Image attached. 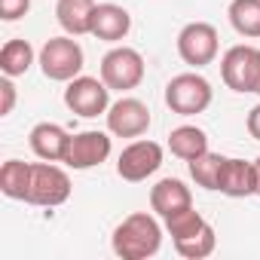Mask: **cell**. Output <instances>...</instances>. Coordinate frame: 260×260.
<instances>
[{
	"label": "cell",
	"mask_w": 260,
	"mask_h": 260,
	"mask_svg": "<svg viewBox=\"0 0 260 260\" xmlns=\"http://www.w3.org/2000/svg\"><path fill=\"white\" fill-rule=\"evenodd\" d=\"M110 248L122 260H147V257L159 254V248H162V226H159L156 214L135 211V214L122 217L116 223L113 236H110Z\"/></svg>",
	"instance_id": "cell-1"
},
{
	"label": "cell",
	"mask_w": 260,
	"mask_h": 260,
	"mask_svg": "<svg viewBox=\"0 0 260 260\" xmlns=\"http://www.w3.org/2000/svg\"><path fill=\"white\" fill-rule=\"evenodd\" d=\"M83 61H86L83 46H80L77 37H71V34H64V37H49V40L40 46V52H37L40 71H43V77L52 80V83H71L74 77H80V74H83Z\"/></svg>",
	"instance_id": "cell-2"
},
{
	"label": "cell",
	"mask_w": 260,
	"mask_h": 260,
	"mask_svg": "<svg viewBox=\"0 0 260 260\" xmlns=\"http://www.w3.org/2000/svg\"><path fill=\"white\" fill-rule=\"evenodd\" d=\"M211 98H214V89L211 83L199 74V71H187V74H178L169 80L166 86V107L178 116H196V113H205L211 107Z\"/></svg>",
	"instance_id": "cell-3"
},
{
	"label": "cell",
	"mask_w": 260,
	"mask_h": 260,
	"mask_svg": "<svg viewBox=\"0 0 260 260\" xmlns=\"http://www.w3.org/2000/svg\"><path fill=\"white\" fill-rule=\"evenodd\" d=\"M71 199V175L58 162H31V184H28V205L37 208H58Z\"/></svg>",
	"instance_id": "cell-4"
},
{
	"label": "cell",
	"mask_w": 260,
	"mask_h": 260,
	"mask_svg": "<svg viewBox=\"0 0 260 260\" xmlns=\"http://www.w3.org/2000/svg\"><path fill=\"white\" fill-rule=\"evenodd\" d=\"M144 55L132 46H113L104 58H101V80L110 86V92H132L141 86L144 80Z\"/></svg>",
	"instance_id": "cell-5"
},
{
	"label": "cell",
	"mask_w": 260,
	"mask_h": 260,
	"mask_svg": "<svg viewBox=\"0 0 260 260\" xmlns=\"http://www.w3.org/2000/svg\"><path fill=\"white\" fill-rule=\"evenodd\" d=\"M220 52V37L217 28L208 22H190L178 31V55L184 64H190L193 71L208 68Z\"/></svg>",
	"instance_id": "cell-6"
},
{
	"label": "cell",
	"mask_w": 260,
	"mask_h": 260,
	"mask_svg": "<svg viewBox=\"0 0 260 260\" xmlns=\"http://www.w3.org/2000/svg\"><path fill=\"white\" fill-rule=\"evenodd\" d=\"M64 104L71 113L83 116V119H92V116H101L107 113L110 107V86L101 80V77H74L68 86H64Z\"/></svg>",
	"instance_id": "cell-7"
},
{
	"label": "cell",
	"mask_w": 260,
	"mask_h": 260,
	"mask_svg": "<svg viewBox=\"0 0 260 260\" xmlns=\"http://www.w3.org/2000/svg\"><path fill=\"white\" fill-rule=\"evenodd\" d=\"M257 68H260V49H254L248 43H236L220 58V80L226 89L245 95V92H254Z\"/></svg>",
	"instance_id": "cell-8"
},
{
	"label": "cell",
	"mask_w": 260,
	"mask_h": 260,
	"mask_svg": "<svg viewBox=\"0 0 260 260\" xmlns=\"http://www.w3.org/2000/svg\"><path fill=\"white\" fill-rule=\"evenodd\" d=\"M159 166H162V144L135 138L128 147H122V153L116 159V175L128 184H141L150 175H156Z\"/></svg>",
	"instance_id": "cell-9"
},
{
	"label": "cell",
	"mask_w": 260,
	"mask_h": 260,
	"mask_svg": "<svg viewBox=\"0 0 260 260\" xmlns=\"http://www.w3.org/2000/svg\"><path fill=\"white\" fill-rule=\"evenodd\" d=\"M104 116H107V132L116 138H141V135H147V128L153 122L150 107L132 95H122L119 101H113Z\"/></svg>",
	"instance_id": "cell-10"
},
{
	"label": "cell",
	"mask_w": 260,
	"mask_h": 260,
	"mask_svg": "<svg viewBox=\"0 0 260 260\" xmlns=\"http://www.w3.org/2000/svg\"><path fill=\"white\" fill-rule=\"evenodd\" d=\"M110 150H113L110 132L86 128V132L71 135V147H68L64 166H68V169H74V172H89V169H95V166L107 162V159H110Z\"/></svg>",
	"instance_id": "cell-11"
},
{
	"label": "cell",
	"mask_w": 260,
	"mask_h": 260,
	"mask_svg": "<svg viewBox=\"0 0 260 260\" xmlns=\"http://www.w3.org/2000/svg\"><path fill=\"white\" fill-rule=\"evenodd\" d=\"M257 190H260L257 162L226 156V162H223V169H220L217 193H223V196H230V199H248V196H257Z\"/></svg>",
	"instance_id": "cell-12"
},
{
	"label": "cell",
	"mask_w": 260,
	"mask_h": 260,
	"mask_svg": "<svg viewBox=\"0 0 260 260\" xmlns=\"http://www.w3.org/2000/svg\"><path fill=\"white\" fill-rule=\"evenodd\" d=\"M132 31V16L119 4H98L92 13V28L89 34L101 43H119Z\"/></svg>",
	"instance_id": "cell-13"
},
{
	"label": "cell",
	"mask_w": 260,
	"mask_h": 260,
	"mask_svg": "<svg viewBox=\"0 0 260 260\" xmlns=\"http://www.w3.org/2000/svg\"><path fill=\"white\" fill-rule=\"evenodd\" d=\"M190 205H193V193L181 178H162V181H156L150 187V208L162 220L184 211V208H190Z\"/></svg>",
	"instance_id": "cell-14"
},
{
	"label": "cell",
	"mask_w": 260,
	"mask_h": 260,
	"mask_svg": "<svg viewBox=\"0 0 260 260\" xmlns=\"http://www.w3.org/2000/svg\"><path fill=\"white\" fill-rule=\"evenodd\" d=\"M28 144L34 150L37 159H46V162H64L68 156V147H71V135L58 122H37L28 135Z\"/></svg>",
	"instance_id": "cell-15"
},
{
	"label": "cell",
	"mask_w": 260,
	"mask_h": 260,
	"mask_svg": "<svg viewBox=\"0 0 260 260\" xmlns=\"http://www.w3.org/2000/svg\"><path fill=\"white\" fill-rule=\"evenodd\" d=\"M95 0H58L55 4V19L64 34L83 37L92 28V13H95Z\"/></svg>",
	"instance_id": "cell-16"
},
{
	"label": "cell",
	"mask_w": 260,
	"mask_h": 260,
	"mask_svg": "<svg viewBox=\"0 0 260 260\" xmlns=\"http://www.w3.org/2000/svg\"><path fill=\"white\" fill-rule=\"evenodd\" d=\"M169 150H172V156L190 162L208 150V135L199 125H178L169 132Z\"/></svg>",
	"instance_id": "cell-17"
},
{
	"label": "cell",
	"mask_w": 260,
	"mask_h": 260,
	"mask_svg": "<svg viewBox=\"0 0 260 260\" xmlns=\"http://www.w3.org/2000/svg\"><path fill=\"white\" fill-rule=\"evenodd\" d=\"M37 61V52L28 40L16 37V40H7L4 49H0V71H4V77H25L31 71V64Z\"/></svg>",
	"instance_id": "cell-18"
},
{
	"label": "cell",
	"mask_w": 260,
	"mask_h": 260,
	"mask_svg": "<svg viewBox=\"0 0 260 260\" xmlns=\"http://www.w3.org/2000/svg\"><path fill=\"white\" fill-rule=\"evenodd\" d=\"M226 19L239 37L257 40L260 37V0H230Z\"/></svg>",
	"instance_id": "cell-19"
},
{
	"label": "cell",
	"mask_w": 260,
	"mask_h": 260,
	"mask_svg": "<svg viewBox=\"0 0 260 260\" xmlns=\"http://www.w3.org/2000/svg\"><path fill=\"white\" fill-rule=\"evenodd\" d=\"M28 184H31V162L22 159H7L0 166V193L7 199L25 202L28 196Z\"/></svg>",
	"instance_id": "cell-20"
},
{
	"label": "cell",
	"mask_w": 260,
	"mask_h": 260,
	"mask_svg": "<svg viewBox=\"0 0 260 260\" xmlns=\"http://www.w3.org/2000/svg\"><path fill=\"white\" fill-rule=\"evenodd\" d=\"M223 162H226V156L211 153V150H205L202 156L190 159L187 166H190V178H193V184L202 187V190H217V181H220V169H223Z\"/></svg>",
	"instance_id": "cell-21"
},
{
	"label": "cell",
	"mask_w": 260,
	"mask_h": 260,
	"mask_svg": "<svg viewBox=\"0 0 260 260\" xmlns=\"http://www.w3.org/2000/svg\"><path fill=\"white\" fill-rule=\"evenodd\" d=\"M208 226V220L190 205V208H184V211H178V214H172V217H166V233L172 236V242H184V239H190V236H196L199 230H205Z\"/></svg>",
	"instance_id": "cell-22"
},
{
	"label": "cell",
	"mask_w": 260,
	"mask_h": 260,
	"mask_svg": "<svg viewBox=\"0 0 260 260\" xmlns=\"http://www.w3.org/2000/svg\"><path fill=\"white\" fill-rule=\"evenodd\" d=\"M214 245H217V236H214V226L208 223L205 230H199L196 236L184 239V242H175V251L187 260H202L208 254H214Z\"/></svg>",
	"instance_id": "cell-23"
},
{
	"label": "cell",
	"mask_w": 260,
	"mask_h": 260,
	"mask_svg": "<svg viewBox=\"0 0 260 260\" xmlns=\"http://www.w3.org/2000/svg\"><path fill=\"white\" fill-rule=\"evenodd\" d=\"M31 0H0V19L4 22H19L22 16H28Z\"/></svg>",
	"instance_id": "cell-24"
},
{
	"label": "cell",
	"mask_w": 260,
	"mask_h": 260,
	"mask_svg": "<svg viewBox=\"0 0 260 260\" xmlns=\"http://www.w3.org/2000/svg\"><path fill=\"white\" fill-rule=\"evenodd\" d=\"M16 107V83L13 77H4L0 80V116H10Z\"/></svg>",
	"instance_id": "cell-25"
},
{
	"label": "cell",
	"mask_w": 260,
	"mask_h": 260,
	"mask_svg": "<svg viewBox=\"0 0 260 260\" xmlns=\"http://www.w3.org/2000/svg\"><path fill=\"white\" fill-rule=\"evenodd\" d=\"M245 128H248V135L254 141H260V104H254L248 110V119H245Z\"/></svg>",
	"instance_id": "cell-26"
},
{
	"label": "cell",
	"mask_w": 260,
	"mask_h": 260,
	"mask_svg": "<svg viewBox=\"0 0 260 260\" xmlns=\"http://www.w3.org/2000/svg\"><path fill=\"white\" fill-rule=\"evenodd\" d=\"M254 95H260V68H257V83H254Z\"/></svg>",
	"instance_id": "cell-27"
},
{
	"label": "cell",
	"mask_w": 260,
	"mask_h": 260,
	"mask_svg": "<svg viewBox=\"0 0 260 260\" xmlns=\"http://www.w3.org/2000/svg\"><path fill=\"white\" fill-rule=\"evenodd\" d=\"M254 162H257V175H260V156H257V159H254ZM257 196H260V190H257Z\"/></svg>",
	"instance_id": "cell-28"
}]
</instances>
